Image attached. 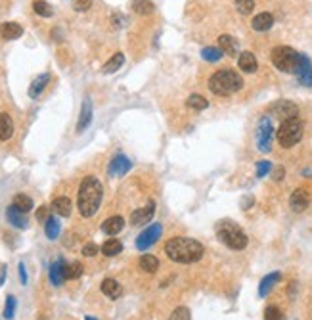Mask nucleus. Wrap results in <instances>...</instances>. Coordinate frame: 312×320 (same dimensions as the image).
I'll list each match as a JSON object with an SVG mask.
<instances>
[{"label": "nucleus", "mask_w": 312, "mask_h": 320, "mask_svg": "<svg viewBox=\"0 0 312 320\" xmlns=\"http://www.w3.org/2000/svg\"><path fill=\"white\" fill-rule=\"evenodd\" d=\"M123 228H125V218L119 217V215L105 218V220L102 222V232L107 234V236H117Z\"/></svg>", "instance_id": "obj_15"}, {"label": "nucleus", "mask_w": 312, "mask_h": 320, "mask_svg": "<svg viewBox=\"0 0 312 320\" xmlns=\"http://www.w3.org/2000/svg\"><path fill=\"white\" fill-rule=\"evenodd\" d=\"M280 272H272V274H266V276L260 280V286H259V295L260 297H266L270 293V290L280 282Z\"/></svg>", "instance_id": "obj_25"}, {"label": "nucleus", "mask_w": 312, "mask_h": 320, "mask_svg": "<svg viewBox=\"0 0 312 320\" xmlns=\"http://www.w3.org/2000/svg\"><path fill=\"white\" fill-rule=\"evenodd\" d=\"M48 83H50V73H43V75H39L31 85H29V98H39L41 94L44 92V88L48 87Z\"/></svg>", "instance_id": "obj_17"}, {"label": "nucleus", "mask_w": 312, "mask_h": 320, "mask_svg": "<svg viewBox=\"0 0 312 320\" xmlns=\"http://www.w3.org/2000/svg\"><path fill=\"white\" fill-rule=\"evenodd\" d=\"M59 230H61V224H59V220L56 217H48V220L44 222V232L46 236L50 238V240H56L57 236H59Z\"/></svg>", "instance_id": "obj_30"}, {"label": "nucleus", "mask_w": 312, "mask_h": 320, "mask_svg": "<svg viewBox=\"0 0 312 320\" xmlns=\"http://www.w3.org/2000/svg\"><path fill=\"white\" fill-rule=\"evenodd\" d=\"M161 236H163V224L154 222L152 226H148L146 230H142L140 236L136 238V248L140 249V251H146V249L152 248Z\"/></svg>", "instance_id": "obj_8"}, {"label": "nucleus", "mask_w": 312, "mask_h": 320, "mask_svg": "<svg viewBox=\"0 0 312 320\" xmlns=\"http://www.w3.org/2000/svg\"><path fill=\"white\" fill-rule=\"evenodd\" d=\"M85 320H96V319H94V317H86Z\"/></svg>", "instance_id": "obj_49"}, {"label": "nucleus", "mask_w": 312, "mask_h": 320, "mask_svg": "<svg viewBox=\"0 0 312 320\" xmlns=\"http://www.w3.org/2000/svg\"><path fill=\"white\" fill-rule=\"evenodd\" d=\"M123 251V244L119 242V240H115V238H109L104 246H102V253L105 255V257H115V255H119Z\"/></svg>", "instance_id": "obj_28"}, {"label": "nucleus", "mask_w": 312, "mask_h": 320, "mask_svg": "<svg viewBox=\"0 0 312 320\" xmlns=\"http://www.w3.org/2000/svg\"><path fill=\"white\" fill-rule=\"evenodd\" d=\"M98 253V246L96 244H86L85 248H83V255L85 257H94Z\"/></svg>", "instance_id": "obj_44"}, {"label": "nucleus", "mask_w": 312, "mask_h": 320, "mask_svg": "<svg viewBox=\"0 0 312 320\" xmlns=\"http://www.w3.org/2000/svg\"><path fill=\"white\" fill-rule=\"evenodd\" d=\"M218 48L228 56H234L238 52V41L232 35H220L218 37Z\"/></svg>", "instance_id": "obj_26"}, {"label": "nucleus", "mask_w": 312, "mask_h": 320, "mask_svg": "<svg viewBox=\"0 0 312 320\" xmlns=\"http://www.w3.org/2000/svg\"><path fill=\"white\" fill-rule=\"evenodd\" d=\"M130 167H132V163L128 161V158L125 156H115L111 163H109V175L111 176H125L130 171Z\"/></svg>", "instance_id": "obj_13"}, {"label": "nucleus", "mask_w": 312, "mask_h": 320, "mask_svg": "<svg viewBox=\"0 0 312 320\" xmlns=\"http://www.w3.org/2000/svg\"><path fill=\"white\" fill-rule=\"evenodd\" d=\"M19 280H21L23 286L27 284V270H25V265L23 263H19Z\"/></svg>", "instance_id": "obj_45"}, {"label": "nucleus", "mask_w": 312, "mask_h": 320, "mask_svg": "<svg viewBox=\"0 0 312 320\" xmlns=\"http://www.w3.org/2000/svg\"><path fill=\"white\" fill-rule=\"evenodd\" d=\"M138 267L142 268L144 272L154 274L157 268H159V259L154 257V255H142V257H140V261H138Z\"/></svg>", "instance_id": "obj_29"}, {"label": "nucleus", "mask_w": 312, "mask_h": 320, "mask_svg": "<svg viewBox=\"0 0 312 320\" xmlns=\"http://www.w3.org/2000/svg\"><path fill=\"white\" fill-rule=\"evenodd\" d=\"M39 320H48V319H46V317H41V319H39Z\"/></svg>", "instance_id": "obj_50"}, {"label": "nucleus", "mask_w": 312, "mask_h": 320, "mask_svg": "<svg viewBox=\"0 0 312 320\" xmlns=\"http://www.w3.org/2000/svg\"><path fill=\"white\" fill-rule=\"evenodd\" d=\"M15 313V297L14 295H8L6 297V307H4V319H14Z\"/></svg>", "instance_id": "obj_39"}, {"label": "nucleus", "mask_w": 312, "mask_h": 320, "mask_svg": "<svg viewBox=\"0 0 312 320\" xmlns=\"http://www.w3.org/2000/svg\"><path fill=\"white\" fill-rule=\"evenodd\" d=\"M132 10L140 15H150L154 14L156 8H154V4L150 0H132Z\"/></svg>", "instance_id": "obj_32"}, {"label": "nucleus", "mask_w": 312, "mask_h": 320, "mask_svg": "<svg viewBox=\"0 0 312 320\" xmlns=\"http://www.w3.org/2000/svg\"><path fill=\"white\" fill-rule=\"evenodd\" d=\"M264 320H284V315L276 305H270L264 309Z\"/></svg>", "instance_id": "obj_38"}, {"label": "nucleus", "mask_w": 312, "mask_h": 320, "mask_svg": "<svg viewBox=\"0 0 312 320\" xmlns=\"http://www.w3.org/2000/svg\"><path fill=\"white\" fill-rule=\"evenodd\" d=\"M201 56H203V59H207V61H218V59L224 56V52L220 48H216V46H207V48L201 50Z\"/></svg>", "instance_id": "obj_36"}, {"label": "nucleus", "mask_w": 312, "mask_h": 320, "mask_svg": "<svg viewBox=\"0 0 312 320\" xmlns=\"http://www.w3.org/2000/svg\"><path fill=\"white\" fill-rule=\"evenodd\" d=\"M102 198H104V186H102L98 176L94 175L85 176L83 182H81V186H79V194H77L79 213L86 218L94 217L98 213Z\"/></svg>", "instance_id": "obj_2"}, {"label": "nucleus", "mask_w": 312, "mask_h": 320, "mask_svg": "<svg viewBox=\"0 0 312 320\" xmlns=\"http://www.w3.org/2000/svg\"><path fill=\"white\" fill-rule=\"evenodd\" d=\"M270 59H272L274 67L280 69L282 73L297 75L299 67H301V54L297 50H293L291 46H276L270 54Z\"/></svg>", "instance_id": "obj_5"}, {"label": "nucleus", "mask_w": 312, "mask_h": 320, "mask_svg": "<svg viewBox=\"0 0 312 320\" xmlns=\"http://www.w3.org/2000/svg\"><path fill=\"white\" fill-rule=\"evenodd\" d=\"M52 211L59 215V217H69L73 211V205H71V200L65 198V196H59L52 202Z\"/></svg>", "instance_id": "obj_21"}, {"label": "nucleus", "mask_w": 312, "mask_h": 320, "mask_svg": "<svg viewBox=\"0 0 312 320\" xmlns=\"http://www.w3.org/2000/svg\"><path fill=\"white\" fill-rule=\"evenodd\" d=\"M238 65H240L241 71L245 73H255L259 69V61H257L253 52H241L240 58H238Z\"/></svg>", "instance_id": "obj_20"}, {"label": "nucleus", "mask_w": 312, "mask_h": 320, "mask_svg": "<svg viewBox=\"0 0 312 320\" xmlns=\"http://www.w3.org/2000/svg\"><path fill=\"white\" fill-rule=\"evenodd\" d=\"M214 232H216V238L226 248L234 249V251H241V249L247 248V234L232 220H220L214 226Z\"/></svg>", "instance_id": "obj_4"}, {"label": "nucleus", "mask_w": 312, "mask_h": 320, "mask_svg": "<svg viewBox=\"0 0 312 320\" xmlns=\"http://www.w3.org/2000/svg\"><path fill=\"white\" fill-rule=\"evenodd\" d=\"M75 2V10L77 12H86L92 6V0H73Z\"/></svg>", "instance_id": "obj_43"}, {"label": "nucleus", "mask_w": 312, "mask_h": 320, "mask_svg": "<svg viewBox=\"0 0 312 320\" xmlns=\"http://www.w3.org/2000/svg\"><path fill=\"white\" fill-rule=\"evenodd\" d=\"M12 136H14V121H12V117L4 111V113H0V140L6 142Z\"/></svg>", "instance_id": "obj_22"}, {"label": "nucleus", "mask_w": 312, "mask_h": 320, "mask_svg": "<svg viewBox=\"0 0 312 320\" xmlns=\"http://www.w3.org/2000/svg\"><path fill=\"white\" fill-rule=\"evenodd\" d=\"M188 107H192V109H198V111H203V109H207L209 107V100H205L203 96H199V94H192L188 100Z\"/></svg>", "instance_id": "obj_35"}, {"label": "nucleus", "mask_w": 312, "mask_h": 320, "mask_svg": "<svg viewBox=\"0 0 312 320\" xmlns=\"http://www.w3.org/2000/svg\"><path fill=\"white\" fill-rule=\"evenodd\" d=\"M92 123V100L85 98L83 107H81V115H79V123H77V132L86 131V127Z\"/></svg>", "instance_id": "obj_18"}, {"label": "nucleus", "mask_w": 312, "mask_h": 320, "mask_svg": "<svg viewBox=\"0 0 312 320\" xmlns=\"http://www.w3.org/2000/svg\"><path fill=\"white\" fill-rule=\"evenodd\" d=\"M165 253L172 263H182V265H192V263H198L203 253L205 248L199 244L198 240L194 238H188V236H174L167 240L165 244Z\"/></svg>", "instance_id": "obj_1"}, {"label": "nucleus", "mask_w": 312, "mask_h": 320, "mask_svg": "<svg viewBox=\"0 0 312 320\" xmlns=\"http://www.w3.org/2000/svg\"><path fill=\"white\" fill-rule=\"evenodd\" d=\"M207 87L216 96H230V94H236L238 90H241L243 79H241V75L238 71L224 67V69H218V71H214L211 75Z\"/></svg>", "instance_id": "obj_3"}, {"label": "nucleus", "mask_w": 312, "mask_h": 320, "mask_svg": "<svg viewBox=\"0 0 312 320\" xmlns=\"http://www.w3.org/2000/svg\"><path fill=\"white\" fill-rule=\"evenodd\" d=\"M154 213H156V202H148L144 207H140V209H136V211L130 213V224L132 226L148 224L152 220V217H154Z\"/></svg>", "instance_id": "obj_9"}, {"label": "nucleus", "mask_w": 312, "mask_h": 320, "mask_svg": "<svg viewBox=\"0 0 312 320\" xmlns=\"http://www.w3.org/2000/svg\"><path fill=\"white\" fill-rule=\"evenodd\" d=\"M297 79L301 85L312 87V61L305 54H301V67L297 71Z\"/></svg>", "instance_id": "obj_14"}, {"label": "nucleus", "mask_w": 312, "mask_h": 320, "mask_svg": "<svg viewBox=\"0 0 312 320\" xmlns=\"http://www.w3.org/2000/svg\"><path fill=\"white\" fill-rule=\"evenodd\" d=\"M311 204V196H309V192L305 188H297L293 194H291V198H289V207L295 211V213H301V211H305L307 207Z\"/></svg>", "instance_id": "obj_11"}, {"label": "nucleus", "mask_w": 312, "mask_h": 320, "mask_svg": "<svg viewBox=\"0 0 312 320\" xmlns=\"http://www.w3.org/2000/svg\"><path fill=\"white\" fill-rule=\"evenodd\" d=\"M303 131H305V125L299 117H291V119H284L280 129H278V142L282 148H293L299 140L303 138Z\"/></svg>", "instance_id": "obj_6"}, {"label": "nucleus", "mask_w": 312, "mask_h": 320, "mask_svg": "<svg viewBox=\"0 0 312 320\" xmlns=\"http://www.w3.org/2000/svg\"><path fill=\"white\" fill-rule=\"evenodd\" d=\"M170 320H192V317H190V311L186 307H178V309L172 311Z\"/></svg>", "instance_id": "obj_40"}, {"label": "nucleus", "mask_w": 312, "mask_h": 320, "mask_svg": "<svg viewBox=\"0 0 312 320\" xmlns=\"http://www.w3.org/2000/svg\"><path fill=\"white\" fill-rule=\"evenodd\" d=\"M102 293L105 295V297H109V299H119L121 297V293H123V288H121V284L113 280V278H105L104 282H102Z\"/></svg>", "instance_id": "obj_19"}, {"label": "nucleus", "mask_w": 312, "mask_h": 320, "mask_svg": "<svg viewBox=\"0 0 312 320\" xmlns=\"http://www.w3.org/2000/svg\"><path fill=\"white\" fill-rule=\"evenodd\" d=\"M272 138H274V125H272V119L268 115L260 117L259 125H257V132H255V144L257 150L262 152V154H268L272 150Z\"/></svg>", "instance_id": "obj_7"}, {"label": "nucleus", "mask_w": 312, "mask_h": 320, "mask_svg": "<svg viewBox=\"0 0 312 320\" xmlns=\"http://www.w3.org/2000/svg\"><path fill=\"white\" fill-rule=\"evenodd\" d=\"M12 205H15L19 211H23V213H29L31 209H33V200L29 198V196H25V194H17L14 198V202H12Z\"/></svg>", "instance_id": "obj_33"}, {"label": "nucleus", "mask_w": 312, "mask_h": 320, "mask_svg": "<svg viewBox=\"0 0 312 320\" xmlns=\"http://www.w3.org/2000/svg\"><path fill=\"white\" fill-rule=\"evenodd\" d=\"M63 274H65V280H77V278L83 274V265H81L79 261L65 263V267H63Z\"/></svg>", "instance_id": "obj_31"}, {"label": "nucleus", "mask_w": 312, "mask_h": 320, "mask_svg": "<svg viewBox=\"0 0 312 320\" xmlns=\"http://www.w3.org/2000/svg\"><path fill=\"white\" fill-rule=\"evenodd\" d=\"M6 218H8V222L15 226V228H27L29 220H27V213H23V211H19L15 205H10L8 209H6Z\"/></svg>", "instance_id": "obj_12"}, {"label": "nucleus", "mask_w": 312, "mask_h": 320, "mask_svg": "<svg viewBox=\"0 0 312 320\" xmlns=\"http://www.w3.org/2000/svg\"><path fill=\"white\" fill-rule=\"evenodd\" d=\"M52 37H54V41H61V33H59V29L52 31Z\"/></svg>", "instance_id": "obj_48"}, {"label": "nucleus", "mask_w": 312, "mask_h": 320, "mask_svg": "<svg viewBox=\"0 0 312 320\" xmlns=\"http://www.w3.org/2000/svg\"><path fill=\"white\" fill-rule=\"evenodd\" d=\"M236 8H238V12L243 15L251 14L253 8H255V0H236Z\"/></svg>", "instance_id": "obj_37"}, {"label": "nucleus", "mask_w": 312, "mask_h": 320, "mask_svg": "<svg viewBox=\"0 0 312 320\" xmlns=\"http://www.w3.org/2000/svg\"><path fill=\"white\" fill-rule=\"evenodd\" d=\"M33 10H35V14H39L41 17H52L54 15L52 6L48 2H44V0H35L33 2Z\"/></svg>", "instance_id": "obj_34"}, {"label": "nucleus", "mask_w": 312, "mask_h": 320, "mask_svg": "<svg viewBox=\"0 0 312 320\" xmlns=\"http://www.w3.org/2000/svg\"><path fill=\"white\" fill-rule=\"evenodd\" d=\"M123 63H125V56H123L121 52H117V54H113L111 58L104 63L102 71L105 73V75H111V73H115L117 69H121V65H123Z\"/></svg>", "instance_id": "obj_27"}, {"label": "nucleus", "mask_w": 312, "mask_h": 320, "mask_svg": "<svg viewBox=\"0 0 312 320\" xmlns=\"http://www.w3.org/2000/svg\"><path fill=\"white\" fill-rule=\"evenodd\" d=\"M284 175H285L284 167H276V169H274V180H282Z\"/></svg>", "instance_id": "obj_46"}, {"label": "nucleus", "mask_w": 312, "mask_h": 320, "mask_svg": "<svg viewBox=\"0 0 312 320\" xmlns=\"http://www.w3.org/2000/svg\"><path fill=\"white\" fill-rule=\"evenodd\" d=\"M21 35H23V27L19 23H15V21H6V23L0 25V37L4 41H15Z\"/></svg>", "instance_id": "obj_16"}, {"label": "nucleus", "mask_w": 312, "mask_h": 320, "mask_svg": "<svg viewBox=\"0 0 312 320\" xmlns=\"http://www.w3.org/2000/svg\"><path fill=\"white\" fill-rule=\"evenodd\" d=\"M272 25H274V15L268 14V12H260L251 21V27L255 31H268Z\"/></svg>", "instance_id": "obj_23"}, {"label": "nucleus", "mask_w": 312, "mask_h": 320, "mask_svg": "<svg viewBox=\"0 0 312 320\" xmlns=\"http://www.w3.org/2000/svg\"><path fill=\"white\" fill-rule=\"evenodd\" d=\"M4 278H6V267H0V286L4 284Z\"/></svg>", "instance_id": "obj_47"}, {"label": "nucleus", "mask_w": 312, "mask_h": 320, "mask_svg": "<svg viewBox=\"0 0 312 320\" xmlns=\"http://www.w3.org/2000/svg\"><path fill=\"white\" fill-rule=\"evenodd\" d=\"M270 111L274 115L282 117V119H291V117L299 115V107L289 100H278L276 104L270 106Z\"/></svg>", "instance_id": "obj_10"}, {"label": "nucleus", "mask_w": 312, "mask_h": 320, "mask_svg": "<svg viewBox=\"0 0 312 320\" xmlns=\"http://www.w3.org/2000/svg\"><path fill=\"white\" fill-rule=\"evenodd\" d=\"M270 169H272V163H270V161H259V163H257V176H259V178L266 176L270 173Z\"/></svg>", "instance_id": "obj_41"}, {"label": "nucleus", "mask_w": 312, "mask_h": 320, "mask_svg": "<svg viewBox=\"0 0 312 320\" xmlns=\"http://www.w3.org/2000/svg\"><path fill=\"white\" fill-rule=\"evenodd\" d=\"M63 267H65V261L63 259H57L50 265V282L54 286H61L63 280H65V274H63Z\"/></svg>", "instance_id": "obj_24"}, {"label": "nucleus", "mask_w": 312, "mask_h": 320, "mask_svg": "<svg viewBox=\"0 0 312 320\" xmlns=\"http://www.w3.org/2000/svg\"><path fill=\"white\" fill-rule=\"evenodd\" d=\"M50 209H52V207H48V205H41V207L37 209V220L46 222L48 217H50Z\"/></svg>", "instance_id": "obj_42"}]
</instances>
